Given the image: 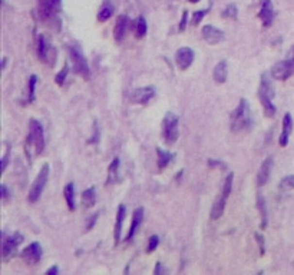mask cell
<instances>
[{
  "mask_svg": "<svg viewBox=\"0 0 294 275\" xmlns=\"http://www.w3.org/2000/svg\"><path fill=\"white\" fill-rule=\"evenodd\" d=\"M229 128L234 133H244L253 129V112L247 99H241L238 106L229 113Z\"/></svg>",
  "mask_w": 294,
  "mask_h": 275,
  "instance_id": "6da1fadb",
  "label": "cell"
},
{
  "mask_svg": "<svg viewBox=\"0 0 294 275\" xmlns=\"http://www.w3.org/2000/svg\"><path fill=\"white\" fill-rule=\"evenodd\" d=\"M45 149V133L43 126L37 119L29 121V133L25 142V152L29 161L39 156Z\"/></svg>",
  "mask_w": 294,
  "mask_h": 275,
  "instance_id": "7a4b0ae2",
  "label": "cell"
},
{
  "mask_svg": "<svg viewBox=\"0 0 294 275\" xmlns=\"http://www.w3.org/2000/svg\"><path fill=\"white\" fill-rule=\"evenodd\" d=\"M61 12L62 0H39L37 3L39 19L56 31L61 29Z\"/></svg>",
  "mask_w": 294,
  "mask_h": 275,
  "instance_id": "3957f363",
  "label": "cell"
},
{
  "mask_svg": "<svg viewBox=\"0 0 294 275\" xmlns=\"http://www.w3.org/2000/svg\"><path fill=\"white\" fill-rule=\"evenodd\" d=\"M274 96H276V92H274V88L271 85L270 75L268 73H262L261 83H260V88H259V97L261 100L264 113L268 118H273L276 115V112H277V109H276V106L273 103V97Z\"/></svg>",
  "mask_w": 294,
  "mask_h": 275,
  "instance_id": "277c9868",
  "label": "cell"
},
{
  "mask_svg": "<svg viewBox=\"0 0 294 275\" xmlns=\"http://www.w3.org/2000/svg\"><path fill=\"white\" fill-rule=\"evenodd\" d=\"M161 133H163V142L168 146H172L180 136V129H178V116L172 112H166L161 123Z\"/></svg>",
  "mask_w": 294,
  "mask_h": 275,
  "instance_id": "5b68a950",
  "label": "cell"
},
{
  "mask_svg": "<svg viewBox=\"0 0 294 275\" xmlns=\"http://www.w3.org/2000/svg\"><path fill=\"white\" fill-rule=\"evenodd\" d=\"M294 73V46L289 50L284 61L277 62L273 65L270 75L276 81H287Z\"/></svg>",
  "mask_w": 294,
  "mask_h": 275,
  "instance_id": "8992f818",
  "label": "cell"
},
{
  "mask_svg": "<svg viewBox=\"0 0 294 275\" xmlns=\"http://www.w3.org/2000/svg\"><path fill=\"white\" fill-rule=\"evenodd\" d=\"M36 50L39 59L48 66H55L56 61V49L50 43V39L46 34H39L36 40Z\"/></svg>",
  "mask_w": 294,
  "mask_h": 275,
  "instance_id": "52a82bcc",
  "label": "cell"
},
{
  "mask_svg": "<svg viewBox=\"0 0 294 275\" xmlns=\"http://www.w3.org/2000/svg\"><path fill=\"white\" fill-rule=\"evenodd\" d=\"M232 181H234V174L229 172L226 178V181L223 183V189H221V194L217 196L214 205H212V210H211V219H218L221 218L224 214V210H226V204H227V198L231 194V189H232Z\"/></svg>",
  "mask_w": 294,
  "mask_h": 275,
  "instance_id": "ba28073f",
  "label": "cell"
},
{
  "mask_svg": "<svg viewBox=\"0 0 294 275\" xmlns=\"http://www.w3.org/2000/svg\"><path fill=\"white\" fill-rule=\"evenodd\" d=\"M69 56H70V61H72V67L73 70L83 76L85 79H89L91 76V69H89V65L88 61L82 52V49L78 46V45H70L69 46Z\"/></svg>",
  "mask_w": 294,
  "mask_h": 275,
  "instance_id": "9c48e42d",
  "label": "cell"
},
{
  "mask_svg": "<svg viewBox=\"0 0 294 275\" xmlns=\"http://www.w3.org/2000/svg\"><path fill=\"white\" fill-rule=\"evenodd\" d=\"M49 169H50L49 163H43V166L40 168L34 182L32 183V188L29 191L28 199H29L31 204H34V202L39 201V198H40V195H42V192H43V189H45V186L48 183V179H49Z\"/></svg>",
  "mask_w": 294,
  "mask_h": 275,
  "instance_id": "30bf717a",
  "label": "cell"
},
{
  "mask_svg": "<svg viewBox=\"0 0 294 275\" xmlns=\"http://www.w3.org/2000/svg\"><path fill=\"white\" fill-rule=\"evenodd\" d=\"M23 235L20 232H15L10 237H6L3 234V244H1V255H3V261H9L10 258H13L17 252V248L23 243Z\"/></svg>",
  "mask_w": 294,
  "mask_h": 275,
  "instance_id": "8fae6325",
  "label": "cell"
},
{
  "mask_svg": "<svg viewBox=\"0 0 294 275\" xmlns=\"http://www.w3.org/2000/svg\"><path fill=\"white\" fill-rule=\"evenodd\" d=\"M42 252H43V249H42L40 244L39 243H32L22 251L20 257L28 265H34V264H37L40 261Z\"/></svg>",
  "mask_w": 294,
  "mask_h": 275,
  "instance_id": "7c38bea8",
  "label": "cell"
},
{
  "mask_svg": "<svg viewBox=\"0 0 294 275\" xmlns=\"http://www.w3.org/2000/svg\"><path fill=\"white\" fill-rule=\"evenodd\" d=\"M194 56L196 55H194L193 49H190V48H180L177 50V53H175V62H177V65H178L180 69L185 70V69H188L193 65Z\"/></svg>",
  "mask_w": 294,
  "mask_h": 275,
  "instance_id": "4fadbf2b",
  "label": "cell"
},
{
  "mask_svg": "<svg viewBox=\"0 0 294 275\" xmlns=\"http://www.w3.org/2000/svg\"><path fill=\"white\" fill-rule=\"evenodd\" d=\"M201 33H202L204 40L207 43H210V45H217V43L224 40V32L218 29V28H215V26H212V25H205L202 28Z\"/></svg>",
  "mask_w": 294,
  "mask_h": 275,
  "instance_id": "5bb4252c",
  "label": "cell"
},
{
  "mask_svg": "<svg viewBox=\"0 0 294 275\" xmlns=\"http://www.w3.org/2000/svg\"><path fill=\"white\" fill-rule=\"evenodd\" d=\"M130 23H131V19L127 16V15H119L116 17V23H115V28H114V39L115 42L121 43L127 34V31L130 28Z\"/></svg>",
  "mask_w": 294,
  "mask_h": 275,
  "instance_id": "9a60e30c",
  "label": "cell"
},
{
  "mask_svg": "<svg viewBox=\"0 0 294 275\" xmlns=\"http://www.w3.org/2000/svg\"><path fill=\"white\" fill-rule=\"evenodd\" d=\"M274 15L276 13H274V7H273L271 0H261V9L259 12V17L262 22L264 28H270L273 25Z\"/></svg>",
  "mask_w": 294,
  "mask_h": 275,
  "instance_id": "2e32d148",
  "label": "cell"
},
{
  "mask_svg": "<svg viewBox=\"0 0 294 275\" xmlns=\"http://www.w3.org/2000/svg\"><path fill=\"white\" fill-rule=\"evenodd\" d=\"M155 95V88L154 86H145V88H138L132 92V102L139 103V105H147Z\"/></svg>",
  "mask_w": 294,
  "mask_h": 275,
  "instance_id": "e0dca14e",
  "label": "cell"
},
{
  "mask_svg": "<svg viewBox=\"0 0 294 275\" xmlns=\"http://www.w3.org/2000/svg\"><path fill=\"white\" fill-rule=\"evenodd\" d=\"M273 165H274L273 156H268V158L264 159V162H262L261 166H260V171L257 174V185L259 186H262V185H265V183L268 182L271 171H273Z\"/></svg>",
  "mask_w": 294,
  "mask_h": 275,
  "instance_id": "ac0fdd59",
  "label": "cell"
},
{
  "mask_svg": "<svg viewBox=\"0 0 294 275\" xmlns=\"http://www.w3.org/2000/svg\"><path fill=\"white\" fill-rule=\"evenodd\" d=\"M292 130H293V119H292V115H290V113H286L284 118H283V130H281V135H280V138H278L280 146H283V148L287 146Z\"/></svg>",
  "mask_w": 294,
  "mask_h": 275,
  "instance_id": "d6986e66",
  "label": "cell"
},
{
  "mask_svg": "<svg viewBox=\"0 0 294 275\" xmlns=\"http://www.w3.org/2000/svg\"><path fill=\"white\" fill-rule=\"evenodd\" d=\"M125 216H127V207L121 204L119 208H118V212H116V222H115V229H114V241H115V245H118L119 241H121L122 224H124Z\"/></svg>",
  "mask_w": 294,
  "mask_h": 275,
  "instance_id": "ffe728a7",
  "label": "cell"
},
{
  "mask_svg": "<svg viewBox=\"0 0 294 275\" xmlns=\"http://www.w3.org/2000/svg\"><path fill=\"white\" fill-rule=\"evenodd\" d=\"M227 78H229V65L226 61H221L214 67V81L217 83H224Z\"/></svg>",
  "mask_w": 294,
  "mask_h": 275,
  "instance_id": "44dd1931",
  "label": "cell"
},
{
  "mask_svg": "<svg viewBox=\"0 0 294 275\" xmlns=\"http://www.w3.org/2000/svg\"><path fill=\"white\" fill-rule=\"evenodd\" d=\"M142 218H144V210L142 208H138L133 211V216H132V222H131V228H130V232H128V237H127V241H131L133 238V235L136 234L141 222H142Z\"/></svg>",
  "mask_w": 294,
  "mask_h": 275,
  "instance_id": "7402d4cb",
  "label": "cell"
},
{
  "mask_svg": "<svg viewBox=\"0 0 294 275\" xmlns=\"http://www.w3.org/2000/svg\"><path fill=\"white\" fill-rule=\"evenodd\" d=\"M97 202V189L92 186V188H88L82 192V205L85 208H91L94 207Z\"/></svg>",
  "mask_w": 294,
  "mask_h": 275,
  "instance_id": "603a6c76",
  "label": "cell"
},
{
  "mask_svg": "<svg viewBox=\"0 0 294 275\" xmlns=\"http://www.w3.org/2000/svg\"><path fill=\"white\" fill-rule=\"evenodd\" d=\"M132 29L135 32V36L136 37H144L147 34V31H148V25H147V20L144 16H139L136 20H133L132 23Z\"/></svg>",
  "mask_w": 294,
  "mask_h": 275,
  "instance_id": "cb8c5ba5",
  "label": "cell"
},
{
  "mask_svg": "<svg viewBox=\"0 0 294 275\" xmlns=\"http://www.w3.org/2000/svg\"><path fill=\"white\" fill-rule=\"evenodd\" d=\"M157 155H158V168L160 169H165L168 166V163L175 158V153L166 152L160 146H157Z\"/></svg>",
  "mask_w": 294,
  "mask_h": 275,
  "instance_id": "d4e9b609",
  "label": "cell"
},
{
  "mask_svg": "<svg viewBox=\"0 0 294 275\" xmlns=\"http://www.w3.org/2000/svg\"><path fill=\"white\" fill-rule=\"evenodd\" d=\"M65 199H66V204H67V208L70 210V211H75L76 210V202H75V186H73V183L69 182L65 186Z\"/></svg>",
  "mask_w": 294,
  "mask_h": 275,
  "instance_id": "484cf974",
  "label": "cell"
},
{
  "mask_svg": "<svg viewBox=\"0 0 294 275\" xmlns=\"http://www.w3.org/2000/svg\"><path fill=\"white\" fill-rule=\"evenodd\" d=\"M118 171H119V158H114V161L108 169V179H106L108 185L115 183L118 181Z\"/></svg>",
  "mask_w": 294,
  "mask_h": 275,
  "instance_id": "4316f807",
  "label": "cell"
},
{
  "mask_svg": "<svg viewBox=\"0 0 294 275\" xmlns=\"http://www.w3.org/2000/svg\"><path fill=\"white\" fill-rule=\"evenodd\" d=\"M112 15H114V7H112V4L106 3L100 7V10L98 12V20L99 22H106Z\"/></svg>",
  "mask_w": 294,
  "mask_h": 275,
  "instance_id": "83f0119b",
  "label": "cell"
},
{
  "mask_svg": "<svg viewBox=\"0 0 294 275\" xmlns=\"http://www.w3.org/2000/svg\"><path fill=\"white\" fill-rule=\"evenodd\" d=\"M294 189V175H289L286 178L281 179L280 182V191L284 192V194H289L290 191Z\"/></svg>",
  "mask_w": 294,
  "mask_h": 275,
  "instance_id": "f1b7e54d",
  "label": "cell"
},
{
  "mask_svg": "<svg viewBox=\"0 0 294 275\" xmlns=\"http://www.w3.org/2000/svg\"><path fill=\"white\" fill-rule=\"evenodd\" d=\"M257 207L261 212V228H265L267 226V208H265V201L262 198L261 195H259V201H257Z\"/></svg>",
  "mask_w": 294,
  "mask_h": 275,
  "instance_id": "f546056e",
  "label": "cell"
},
{
  "mask_svg": "<svg viewBox=\"0 0 294 275\" xmlns=\"http://www.w3.org/2000/svg\"><path fill=\"white\" fill-rule=\"evenodd\" d=\"M223 16L227 17V19H237V16H238V9H237V6H235L234 3H229V6L224 9Z\"/></svg>",
  "mask_w": 294,
  "mask_h": 275,
  "instance_id": "4dcf8cb0",
  "label": "cell"
},
{
  "mask_svg": "<svg viewBox=\"0 0 294 275\" xmlns=\"http://www.w3.org/2000/svg\"><path fill=\"white\" fill-rule=\"evenodd\" d=\"M36 83H37V76H36V75H32L31 79H29V99H28V102H33V100H34Z\"/></svg>",
  "mask_w": 294,
  "mask_h": 275,
  "instance_id": "1f68e13d",
  "label": "cell"
},
{
  "mask_svg": "<svg viewBox=\"0 0 294 275\" xmlns=\"http://www.w3.org/2000/svg\"><path fill=\"white\" fill-rule=\"evenodd\" d=\"M67 72H69V69H67V63H65V66H64V69L56 75V78H55V82H56V85H59V86H62L64 85V82H65L66 79V75H67Z\"/></svg>",
  "mask_w": 294,
  "mask_h": 275,
  "instance_id": "d6a6232c",
  "label": "cell"
},
{
  "mask_svg": "<svg viewBox=\"0 0 294 275\" xmlns=\"http://www.w3.org/2000/svg\"><path fill=\"white\" fill-rule=\"evenodd\" d=\"M160 244V238L157 237V235H152L151 238H149V243H148V246H147V252L148 254H151V252H154L155 249H157V246Z\"/></svg>",
  "mask_w": 294,
  "mask_h": 275,
  "instance_id": "836d02e7",
  "label": "cell"
},
{
  "mask_svg": "<svg viewBox=\"0 0 294 275\" xmlns=\"http://www.w3.org/2000/svg\"><path fill=\"white\" fill-rule=\"evenodd\" d=\"M207 13H208V9H207V10H196V13L193 15V20H191V23H193L194 26L199 25L201 20H202V17H204Z\"/></svg>",
  "mask_w": 294,
  "mask_h": 275,
  "instance_id": "e575fe53",
  "label": "cell"
},
{
  "mask_svg": "<svg viewBox=\"0 0 294 275\" xmlns=\"http://www.w3.org/2000/svg\"><path fill=\"white\" fill-rule=\"evenodd\" d=\"M187 22H188V10H184V13L181 16V22H180V32H184L187 29Z\"/></svg>",
  "mask_w": 294,
  "mask_h": 275,
  "instance_id": "d590c367",
  "label": "cell"
},
{
  "mask_svg": "<svg viewBox=\"0 0 294 275\" xmlns=\"http://www.w3.org/2000/svg\"><path fill=\"white\" fill-rule=\"evenodd\" d=\"M256 238H257V243L260 245V254L264 255L265 254V245H264V238H262L260 234H256Z\"/></svg>",
  "mask_w": 294,
  "mask_h": 275,
  "instance_id": "8d00e7d4",
  "label": "cell"
},
{
  "mask_svg": "<svg viewBox=\"0 0 294 275\" xmlns=\"http://www.w3.org/2000/svg\"><path fill=\"white\" fill-rule=\"evenodd\" d=\"M1 198H3V201H7L10 198V192H9V189H7V186L4 183L1 185Z\"/></svg>",
  "mask_w": 294,
  "mask_h": 275,
  "instance_id": "74e56055",
  "label": "cell"
},
{
  "mask_svg": "<svg viewBox=\"0 0 294 275\" xmlns=\"http://www.w3.org/2000/svg\"><path fill=\"white\" fill-rule=\"evenodd\" d=\"M98 212L94 215V216H91L89 218V221H88V225H86V231H91V228L95 225V222H97V218H98Z\"/></svg>",
  "mask_w": 294,
  "mask_h": 275,
  "instance_id": "f35d334b",
  "label": "cell"
},
{
  "mask_svg": "<svg viewBox=\"0 0 294 275\" xmlns=\"http://www.w3.org/2000/svg\"><path fill=\"white\" fill-rule=\"evenodd\" d=\"M166 273V270L163 268V265L161 262H157V267H155V270H154V274H165Z\"/></svg>",
  "mask_w": 294,
  "mask_h": 275,
  "instance_id": "ab89813d",
  "label": "cell"
},
{
  "mask_svg": "<svg viewBox=\"0 0 294 275\" xmlns=\"http://www.w3.org/2000/svg\"><path fill=\"white\" fill-rule=\"evenodd\" d=\"M208 163H210V166H221V168H226V165L221 162V161H215V159H210L208 161Z\"/></svg>",
  "mask_w": 294,
  "mask_h": 275,
  "instance_id": "60d3db41",
  "label": "cell"
},
{
  "mask_svg": "<svg viewBox=\"0 0 294 275\" xmlns=\"http://www.w3.org/2000/svg\"><path fill=\"white\" fill-rule=\"evenodd\" d=\"M1 161H3V166H1V168H3V171H6V166H7V161H9V149H7V151H6V153L3 155V159H1Z\"/></svg>",
  "mask_w": 294,
  "mask_h": 275,
  "instance_id": "b9f144b4",
  "label": "cell"
},
{
  "mask_svg": "<svg viewBox=\"0 0 294 275\" xmlns=\"http://www.w3.org/2000/svg\"><path fill=\"white\" fill-rule=\"evenodd\" d=\"M59 273V268L55 265V267H52V268H49L48 271H46V274L48 275H53V274H58Z\"/></svg>",
  "mask_w": 294,
  "mask_h": 275,
  "instance_id": "7bdbcfd3",
  "label": "cell"
},
{
  "mask_svg": "<svg viewBox=\"0 0 294 275\" xmlns=\"http://www.w3.org/2000/svg\"><path fill=\"white\" fill-rule=\"evenodd\" d=\"M98 136H99V130L98 128H95V135H94V139H91V142H97V141H98Z\"/></svg>",
  "mask_w": 294,
  "mask_h": 275,
  "instance_id": "ee69618b",
  "label": "cell"
},
{
  "mask_svg": "<svg viewBox=\"0 0 294 275\" xmlns=\"http://www.w3.org/2000/svg\"><path fill=\"white\" fill-rule=\"evenodd\" d=\"M188 1H190V3H198L199 0H188Z\"/></svg>",
  "mask_w": 294,
  "mask_h": 275,
  "instance_id": "f6af8a7d",
  "label": "cell"
}]
</instances>
